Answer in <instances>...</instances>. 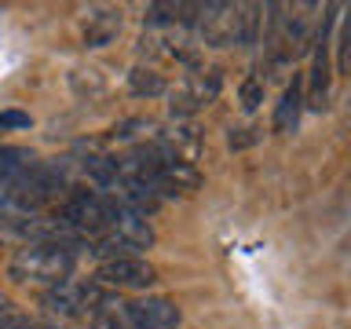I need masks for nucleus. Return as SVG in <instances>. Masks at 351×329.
Returning <instances> with one entry per match:
<instances>
[{"label": "nucleus", "instance_id": "nucleus-4", "mask_svg": "<svg viewBox=\"0 0 351 329\" xmlns=\"http://www.w3.org/2000/svg\"><path fill=\"white\" fill-rule=\"evenodd\" d=\"M121 307H125L121 318H125L128 329H180L183 322L180 304L169 300V296H143V300H132Z\"/></svg>", "mask_w": 351, "mask_h": 329}, {"label": "nucleus", "instance_id": "nucleus-7", "mask_svg": "<svg viewBox=\"0 0 351 329\" xmlns=\"http://www.w3.org/2000/svg\"><path fill=\"white\" fill-rule=\"evenodd\" d=\"M296 114H300V81H293L282 95V106H278V117H274V128L285 132L289 125H296Z\"/></svg>", "mask_w": 351, "mask_h": 329}, {"label": "nucleus", "instance_id": "nucleus-2", "mask_svg": "<svg viewBox=\"0 0 351 329\" xmlns=\"http://www.w3.org/2000/svg\"><path fill=\"white\" fill-rule=\"evenodd\" d=\"M249 8L241 4H205L197 8V37L205 44H216V48H223V44H241V40H252V22L256 15H245Z\"/></svg>", "mask_w": 351, "mask_h": 329}, {"label": "nucleus", "instance_id": "nucleus-5", "mask_svg": "<svg viewBox=\"0 0 351 329\" xmlns=\"http://www.w3.org/2000/svg\"><path fill=\"white\" fill-rule=\"evenodd\" d=\"M95 282L103 285V289L106 285L110 289H150V285L158 282V271H154L143 256H121V260L99 263Z\"/></svg>", "mask_w": 351, "mask_h": 329}, {"label": "nucleus", "instance_id": "nucleus-9", "mask_svg": "<svg viewBox=\"0 0 351 329\" xmlns=\"http://www.w3.org/2000/svg\"><path fill=\"white\" fill-rule=\"evenodd\" d=\"M0 329H62V326H55L48 322V318H29V315H11L0 322Z\"/></svg>", "mask_w": 351, "mask_h": 329}, {"label": "nucleus", "instance_id": "nucleus-3", "mask_svg": "<svg viewBox=\"0 0 351 329\" xmlns=\"http://www.w3.org/2000/svg\"><path fill=\"white\" fill-rule=\"evenodd\" d=\"M103 304H106V296H103V285H99L95 278H88V282H81V278L55 282L40 296V307L51 318H84V315H95Z\"/></svg>", "mask_w": 351, "mask_h": 329}, {"label": "nucleus", "instance_id": "nucleus-1", "mask_svg": "<svg viewBox=\"0 0 351 329\" xmlns=\"http://www.w3.org/2000/svg\"><path fill=\"white\" fill-rule=\"evenodd\" d=\"M77 263V249L70 241H29L22 245L15 256H11L8 271L15 282H37V285H55V282H66L70 278Z\"/></svg>", "mask_w": 351, "mask_h": 329}, {"label": "nucleus", "instance_id": "nucleus-12", "mask_svg": "<svg viewBox=\"0 0 351 329\" xmlns=\"http://www.w3.org/2000/svg\"><path fill=\"white\" fill-rule=\"evenodd\" d=\"M11 315H15V304H11V296L0 293V322H4V318H11Z\"/></svg>", "mask_w": 351, "mask_h": 329}, {"label": "nucleus", "instance_id": "nucleus-6", "mask_svg": "<svg viewBox=\"0 0 351 329\" xmlns=\"http://www.w3.org/2000/svg\"><path fill=\"white\" fill-rule=\"evenodd\" d=\"M33 164V154L29 150H19V147H0V183L15 180L19 172H26Z\"/></svg>", "mask_w": 351, "mask_h": 329}, {"label": "nucleus", "instance_id": "nucleus-8", "mask_svg": "<svg viewBox=\"0 0 351 329\" xmlns=\"http://www.w3.org/2000/svg\"><path fill=\"white\" fill-rule=\"evenodd\" d=\"M132 92H139V95H161L165 92V81L154 70H136V73H132Z\"/></svg>", "mask_w": 351, "mask_h": 329}, {"label": "nucleus", "instance_id": "nucleus-10", "mask_svg": "<svg viewBox=\"0 0 351 329\" xmlns=\"http://www.w3.org/2000/svg\"><path fill=\"white\" fill-rule=\"evenodd\" d=\"M92 329H128V326H125V318H121L117 311H110V304H103V307L95 311Z\"/></svg>", "mask_w": 351, "mask_h": 329}, {"label": "nucleus", "instance_id": "nucleus-11", "mask_svg": "<svg viewBox=\"0 0 351 329\" xmlns=\"http://www.w3.org/2000/svg\"><path fill=\"white\" fill-rule=\"evenodd\" d=\"M0 128H29V114H22V110H0Z\"/></svg>", "mask_w": 351, "mask_h": 329}]
</instances>
